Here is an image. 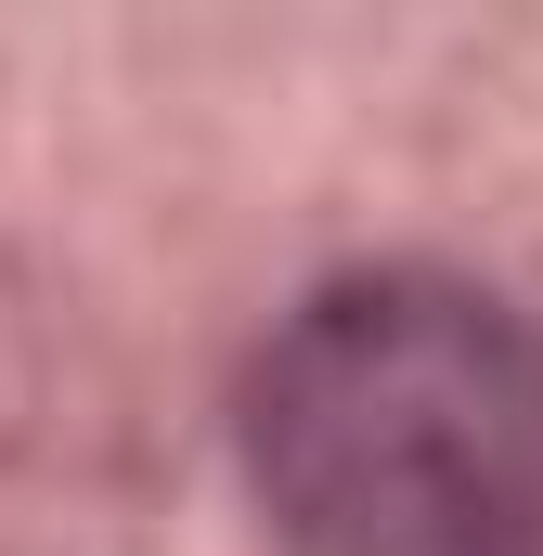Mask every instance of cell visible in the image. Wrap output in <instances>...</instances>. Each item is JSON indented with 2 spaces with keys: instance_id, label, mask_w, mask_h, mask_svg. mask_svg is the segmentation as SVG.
<instances>
[{
  "instance_id": "cell-1",
  "label": "cell",
  "mask_w": 543,
  "mask_h": 556,
  "mask_svg": "<svg viewBox=\"0 0 543 556\" xmlns=\"http://www.w3.org/2000/svg\"><path fill=\"white\" fill-rule=\"evenodd\" d=\"M285 556H543V324L466 273H337L247 363Z\"/></svg>"
}]
</instances>
